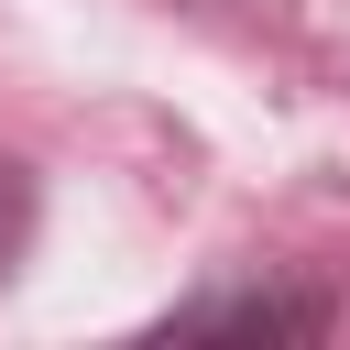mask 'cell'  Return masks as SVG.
I'll list each match as a JSON object with an SVG mask.
<instances>
[{"label": "cell", "mask_w": 350, "mask_h": 350, "mask_svg": "<svg viewBox=\"0 0 350 350\" xmlns=\"http://www.w3.org/2000/svg\"><path fill=\"white\" fill-rule=\"evenodd\" d=\"M339 328V295L328 284H208L186 306L153 317V339H328Z\"/></svg>", "instance_id": "cell-1"}, {"label": "cell", "mask_w": 350, "mask_h": 350, "mask_svg": "<svg viewBox=\"0 0 350 350\" xmlns=\"http://www.w3.org/2000/svg\"><path fill=\"white\" fill-rule=\"evenodd\" d=\"M33 230H44V186H33V164L0 153V284L33 262Z\"/></svg>", "instance_id": "cell-2"}]
</instances>
